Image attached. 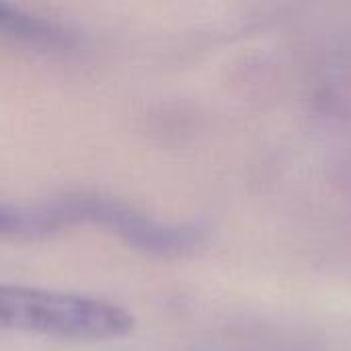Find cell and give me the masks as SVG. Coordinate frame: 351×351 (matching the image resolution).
Returning a JSON list of instances; mask_svg holds the SVG:
<instances>
[{
  "mask_svg": "<svg viewBox=\"0 0 351 351\" xmlns=\"http://www.w3.org/2000/svg\"><path fill=\"white\" fill-rule=\"evenodd\" d=\"M37 226H43V220H39L37 216L0 208V232H16V230H27V228H37Z\"/></svg>",
  "mask_w": 351,
  "mask_h": 351,
  "instance_id": "cell-2",
  "label": "cell"
},
{
  "mask_svg": "<svg viewBox=\"0 0 351 351\" xmlns=\"http://www.w3.org/2000/svg\"><path fill=\"white\" fill-rule=\"evenodd\" d=\"M0 327L70 339H113L134 329V317L97 298L0 286Z\"/></svg>",
  "mask_w": 351,
  "mask_h": 351,
  "instance_id": "cell-1",
  "label": "cell"
},
{
  "mask_svg": "<svg viewBox=\"0 0 351 351\" xmlns=\"http://www.w3.org/2000/svg\"><path fill=\"white\" fill-rule=\"evenodd\" d=\"M12 19H14V16H10V14L0 6V23H8V21H12Z\"/></svg>",
  "mask_w": 351,
  "mask_h": 351,
  "instance_id": "cell-3",
  "label": "cell"
}]
</instances>
